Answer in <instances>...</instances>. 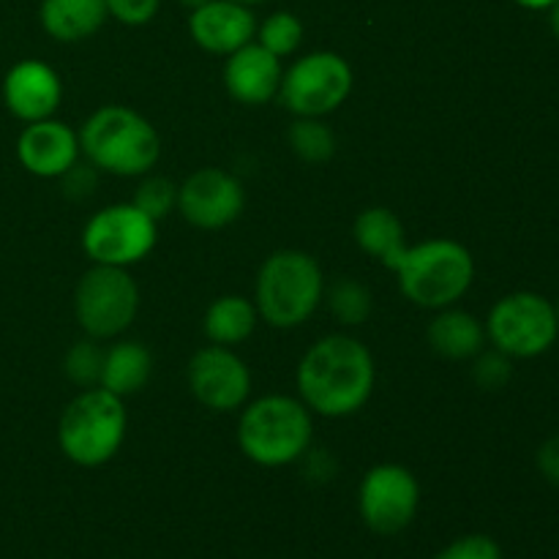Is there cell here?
Instances as JSON below:
<instances>
[{"mask_svg":"<svg viewBox=\"0 0 559 559\" xmlns=\"http://www.w3.org/2000/svg\"><path fill=\"white\" fill-rule=\"evenodd\" d=\"M535 462H538L540 475H544L551 486H557L559 489V435L549 437V440L538 448V456H535Z\"/></svg>","mask_w":559,"mask_h":559,"instance_id":"32","label":"cell"},{"mask_svg":"<svg viewBox=\"0 0 559 559\" xmlns=\"http://www.w3.org/2000/svg\"><path fill=\"white\" fill-rule=\"evenodd\" d=\"M289 147L298 158L309 164L328 162L336 153V134L331 126L322 123V118H295L287 131Z\"/></svg>","mask_w":559,"mask_h":559,"instance_id":"23","label":"cell"},{"mask_svg":"<svg viewBox=\"0 0 559 559\" xmlns=\"http://www.w3.org/2000/svg\"><path fill=\"white\" fill-rule=\"evenodd\" d=\"M546 11H549V27H551V33H555V38L559 41V0H557V3H551Z\"/></svg>","mask_w":559,"mask_h":559,"instance_id":"34","label":"cell"},{"mask_svg":"<svg viewBox=\"0 0 559 559\" xmlns=\"http://www.w3.org/2000/svg\"><path fill=\"white\" fill-rule=\"evenodd\" d=\"M353 91V69L338 52H309L282 74L278 96L295 118H325Z\"/></svg>","mask_w":559,"mask_h":559,"instance_id":"9","label":"cell"},{"mask_svg":"<svg viewBox=\"0 0 559 559\" xmlns=\"http://www.w3.org/2000/svg\"><path fill=\"white\" fill-rule=\"evenodd\" d=\"M254 38L260 47H265L267 52L282 60L287 55L298 52L300 41H304V22L293 11H273L271 16H265L257 25Z\"/></svg>","mask_w":559,"mask_h":559,"instance_id":"24","label":"cell"},{"mask_svg":"<svg viewBox=\"0 0 559 559\" xmlns=\"http://www.w3.org/2000/svg\"><path fill=\"white\" fill-rule=\"evenodd\" d=\"M109 20L104 0H41L38 22L60 44H76L96 36Z\"/></svg>","mask_w":559,"mask_h":559,"instance_id":"18","label":"cell"},{"mask_svg":"<svg viewBox=\"0 0 559 559\" xmlns=\"http://www.w3.org/2000/svg\"><path fill=\"white\" fill-rule=\"evenodd\" d=\"M189 388L202 407L233 413L251 393V371L233 347L207 344L189 360Z\"/></svg>","mask_w":559,"mask_h":559,"instance_id":"12","label":"cell"},{"mask_svg":"<svg viewBox=\"0 0 559 559\" xmlns=\"http://www.w3.org/2000/svg\"><path fill=\"white\" fill-rule=\"evenodd\" d=\"M513 358H508L506 353H500V349H480L478 355H475V366H473V377L475 382H478L484 391H500V388H506L508 382H511L513 377Z\"/></svg>","mask_w":559,"mask_h":559,"instance_id":"28","label":"cell"},{"mask_svg":"<svg viewBox=\"0 0 559 559\" xmlns=\"http://www.w3.org/2000/svg\"><path fill=\"white\" fill-rule=\"evenodd\" d=\"M76 134L87 162L118 178L147 175L162 156V140L151 120L123 104L98 107Z\"/></svg>","mask_w":559,"mask_h":559,"instance_id":"2","label":"cell"},{"mask_svg":"<svg viewBox=\"0 0 559 559\" xmlns=\"http://www.w3.org/2000/svg\"><path fill=\"white\" fill-rule=\"evenodd\" d=\"M555 309H557V322H559V300H557V306H555Z\"/></svg>","mask_w":559,"mask_h":559,"instance_id":"37","label":"cell"},{"mask_svg":"<svg viewBox=\"0 0 559 559\" xmlns=\"http://www.w3.org/2000/svg\"><path fill=\"white\" fill-rule=\"evenodd\" d=\"M158 238V222L142 213L134 202L107 205L87 218L82 249L93 265L129 267L145 260Z\"/></svg>","mask_w":559,"mask_h":559,"instance_id":"10","label":"cell"},{"mask_svg":"<svg viewBox=\"0 0 559 559\" xmlns=\"http://www.w3.org/2000/svg\"><path fill=\"white\" fill-rule=\"evenodd\" d=\"M435 559H502V549L489 535L473 533L442 546Z\"/></svg>","mask_w":559,"mask_h":559,"instance_id":"29","label":"cell"},{"mask_svg":"<svg viewBox=\"0 0 559 559\" xmlns=\"http://www.w3.org/2000/svg\"><path fill=\"white\" fill-rule=\"evenodd\" d=\"M257 306L243 295H222L213 300L202 320L207 342L222 344V347H235L243 344L257 328Z\"/></svg>","mask_w":559,"mask_h":559,"instance_id":"21","label":"cell"},{"mask_svg":"<svg viewBox=\"0 0 559 559\" xmlns=\"http://www.w3.org/2000/svg\"><path fill=\"white\" fill-rule=\"evenodd\" d=\"M235 3H240V5H260V3H267V0H235Z\"/></svg>","mask_w":559,"mask_h":559,"instance_id":"36","label":"cell"},{"mask_svg":"<svg viewBox=\"0 0 559 559\" xmlns=\"http://www.w3.org/2000/svg\"><path fill=\"white\" fill-rule=\"evenodd\" d=\"M557 336L555 304L527 289L500 298L486 317V338L508 358H538L555 347Z\"/></svg>","mask_w":559,"mask_h":559,"instance_id":"8","label":"cell"},{"mask_svg":"<svg viewBox=\"0 0 559 559\" xmlns=\"http://www.w3.org/2000/svg\"><path fill=\"white\" fill-rule=\"evenodd\" d=\"M63 102V82L58 71L36 58L11 66L3 76V104L22 123L47 120Z\"/></svg>","mask_w":559,"mask_h":559,"instance_id":"14","label":"cell"},{"mask_svg":"<svg viewBox=\"0 0 559 559\" xmlns=\"http://www.w3.org/2000/svg\"><path fill=\"white\" fill-rule=\"evenodd\" d=\"M311 435V409L300 399L282 393L251 402L238 424L240 451L260 467H287L304 459Z\"/></svg>","mask_w":559,"mask_h":559,"instance_id":"5","label":"cell"},{"mask_svg":"<svg viewBox=\"0 0 559 559\" xmlns=\"http://www.w3.org/2000/svg\"><path fill=\"white\" fill-rule=\"evenodd\" d=\"M80 134L63 120H36L25 123L16 136V158L36 178H60L80 162Z\"/></svg>","mask_w":559,"mask_h":559,"instance_id":"15","label":"cell"},{"mask_svg":"<svg viewBox=\"0 0 559 559\" xmlns=\"http://www.w3.org/2000/svg\"><path fill=\"white\" fill-rule=\"evenodd\" d=\"M516 5H522V9L527 11H546L551 3H557V0H513Z\"/></svg>","mask_w":559,"mask_h":559,"instance_id":"33","label":"cell"},{"mask_svg":"<svg viewBox=\"0 0 559 559\" xmlns=\"http://www.w3.org/2000/svg\"><path fill=\"white\" fill-rule=\"evenodd\" d=\"M300 402L322 418H347L366 407L377 369L369 347L344 333L320 338L298 364Z\"/></svg>","mask_w":559,"mask_h":559,"instance_id":"1","label":"cell"},{"mask_svg":"<svg viewBox=\"0 0 559 559\" xmlns=\"http://www.w3.org/2000/svg\"><path fill=\"white\" fill-rule=\"evenodd\" d=\"M189 33L197 47L211 55H233L257 36V16L235 0H207L189 14Z\"/></svg>","mask_w":559,"mask_h":559,"instance_id":"16","label":"cell"},{"mask_svg":"<svg viewBox=\"0 0 559 559\" xmlns=\"http://www.w3.org/2000/svg\"><path fill=\"white\" fill-rule=\"evenodd\" d=\"M58 180L63 183V191L69 200H85V197H91L93 191H96L98 169L93 167L91 162H85V164L76 162L74 167L66 169Z\"/></svg>","mask_w":559,"mask_h":559,"instance_id":"31","label":"cell"},{"mask_svg":"<svg viewBox=\"0 0 559 559\" xmlns=\"http://www.w3.org/2000/svg\"><path fill=\"white\" fill-rule=\"evenodd\" d=\"M353 235L355 243L385 267L407 246V240H404V224L388 207H366L364 213H358Z\"/></svg>","mask_w":559,"mask_h":559,"instance_id":"22","label":"cell"},{"mask_svg":"<svg viewBox=\"0 0 559 559\" xmlns=\"http://www.w3.org/2000/svg\"><path fill=\"white\" fill-rule=\"evenodd\" d=\"M140 311V289L129 267L93 265L76 282L74 317L85 336L104 342L126 333Z\"/></svg>","mask_w":559,"mask_h":559,"instance_id":"7","label":"cell"},{"mask_svg":"<svg viewBox=\"0 0 559 559\" xmlns=\"http://www.w3.org/2000/svg\"><path fill=\"white\" fill-rule=\"evenodd\" d=\"M153 358L142 342H118L104 349V369L98 385L115 396H134L151 380Z\"/></svg>","mask_w":559,"mask_h":559,"instance_id":"20","label":"cell"},{"mask_svg":"<svg viewBox=\"0 0 559 559\" xmlns=\"http://www.w3.org/2000/svg\"><path fill=\"white\" fill-rule=\"evenodd\" d=\"M282 60L276 55L267 52L257 41L246 44V47L235 49L227 55L224 63V87L229 96L246 107H262V104L273 102L282 87Z\"/></svg>","mask_w":559,"mask_h":559,"instance_id":"17","label":"cell"},{"mask_svg":"<svg viewBox=\"0 0 559 559\" xmlns=\"http://www.w3.org/2000/svg\"><path fill=\"white\" fill-rule=\"evenodd\" d=\"M104 5H107V14L120 25L140 27L158 14L162 0H104Z\"/></svg>","mask_w":559,"mask_h":559,"instance_id":"30","label":"cell"},{"mask_svg":"<svg viewBox=\"0 0 559 559\" xmlns=\"http://www.w3.org/2000/svg\"><path fill=\"white\" fill-rule=\"evenodd\" d=\"M66 377L74 382L76 388H96L102 382V369H104V347L96 338H82V342L71 344V349L66 353L63 360Z\"/></svg>","mask_w":559,"mask_h":559,"instance_id":"26","label":"cell"},{"mask_svg":"<svg viewBox=\"0 0 559 559\" xmlns=\"http://www.w3.org/2000/svg\"><path fill=\"white\" fill-rule=\"evenodd\" d=\"M131 202H134L142 213H147L153 222H162L164 216H169L173 207H178V186L167 178H158V175L156 178H145Z\"/></svg>","mask_w":559,"mask_h":559,"instance_id":"27","label":"cell"},{"mask_svg":"<svg viewBox=\"0 0 559 559\" xmlns=\"http://www.w3.org/2000/svg\"><path fill=\"white\" fill-rule=\"evenodd\" d=\"M246 191L233 173L202 167L178 186V211L191 227L222 229L243 213Z\"/></svg>","mask_w":559,"mask_h":559,"instance_id":"13","label":"cell"},{"mask_svg":"<svg viewBox=\"0 0 559 559\" xmlns=\"http://www.w3.org/2000/svg\"><path fill=\"white\" fill-rule=\"evenodd\" d=\"M123 399L104 391L102 385L85 388L76 399H71L58 424V445L69 462L80 467H102L126 440Z\"/></svg>","mask_w":559,"mask_h":559,"instance_id":"6","label":"cell"},{"mask_svg":"<svg viewBox=\"0 0 559 559\" xmlns=\"http://www.w3.org/2000/svg\"><path fill=\"white\" fill-rule=\"evenodd\" d=\"M325 295L320 262L298 249L273 251L260 265L254 284L257 314L278 331L309 320Z\"/></svg>","mask_w":559,"mask_h":559,"instance_id":"4","label":"cell"},{"mask_svg":"<svg viewBox=\"0 0 559 559\" xmlns=\"http://www.w3.org/2000/svg\"><path fill=\"white\" fill-rule=\"evenodd\" d=\"M429 347L445 360H473L486 347V325L475 314L464 309L445 306L440 314L431 320Z\"/></svg>","mask_w":559,"mask_h":559,"instance_id":"19","label":"cell"},{"mask_svg":"<svg viewBox=\"0 0 559 559\" xmlns=\"http://www.w3.org/2000/svg\"><path fill=\"white\" fill-rule=\"evenodd\" d=\"M399 276V289L420 309H445L467 295L475 278V260L467 246L448 238L404 246L388 265Z\"/></svg>","mask_w":559,"mask_h":559,"instance_id":"3","label":"cell"},{"mask_svg":"<svg viewBox=\"0 0 559 559\" xmlns=\"http://www.w3.org/2000/svg\"><path fill=\"white\" fill-rule=\"evenodd\" d=\"M328 309L342 325H360L371 314V293L355 278H338L328 289Z\"/></svg>","mask_w":559,"mask_h":559,"instance_id":"25","label":"cell"},{"mask_svg":"<svg viewBox=\"0 0 559 559\" xmlns=\"http://www.w3.org/2000/svg\"><path fill=\"white\" fill-rule=\"evenodd\" d=\"M180 3H183L189 11H194V9H200V5H205L207 0H180Z\"/></svg>","mask_w":559,"mask_h":559,"instance_id":"35","label":"cell"},{"mask_svg":"<svg viewBox=\"0 0 559 559\" xmlns=\"http://www.w3.org/2000/svg\"><path fill=\"white\" fill-rule=\"evenodd\" d=\"M418 478L402 464H377L360 480V519L377 535H399L407 530L418 513Z\"/></svg>","mask_w":559,"mask_h":559,"instance_id":"11","label":"cell"}]
</instances>
